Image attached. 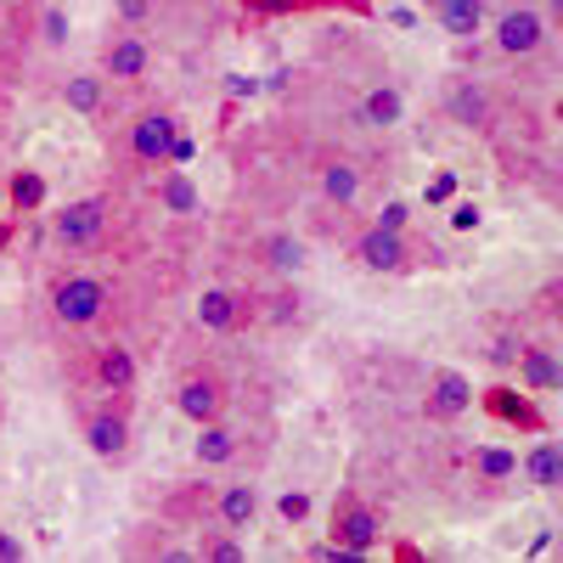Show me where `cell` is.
<instances>
[{
    "label": "cell",
    "instance_id": "19",
    "mask_svg": "<svg viewBox=\"0 0 563 563\" xmlns=\"http://www.w3.org/2000/svg\"><path fill=\"white\" fill-rule=\"evenodd\" d=\"M512 361H519L525 389H536V395H547V389L563 384V366H558V355L547 344H519V350H512Z\"/></svg>",
    "mask_w": 563,
    "mask_h": 563
},
{
    "label": "cell",
    "instance_id": "32",
    "mask_svg": "<svg viewBox=\"0 0 563 563\" xmlns=\"http://www.w3.org/2000/svg\"><path fill=\"white\" fill-rule=\"evenodd\" d=\"M23 558H29V547L12 530H0V563H23Z\"/></svg>",
    "mask_w": 563,
    "mask_h": 563
},
{
    "label": "cell",
    "instance_id": "35",
    "mask_svg": "<svg viewBox=\"0 0 563 563\" xmlns=\"http://www.w3.org/2000/svg\"><path fill=\"white\" fill-rule=\"evenodd\" d=\"M0 422H7V400H0Z\"/></svg>",
    "mask_w": 563,
    "mask_h": 563
},
{
    "label": "cell",
    "instance_id": "34",
    "mask_svg": "<svg viewBox=\"0 0 563 563\" xmlns=\"http://www.w3.org/2000/svg\"><path fill=\"white\" fill-rule=\"evenodd\" d=\"M7 74H12V57H7V45H0V85H7Z\"/></svg>",
    "mask_w": 563,
    "mask_h": 563
},
{
    "label": "cell",
    "instance_id": "30",
    "mask_svg": "<svg viewBox=\"0 0 563 563\" xmlns=\"http://www.w3.org/2000/svg\"><path fill=\"white\" fill-rule=\"evenodd\" d=\"M12 198H18V209H34V203L45 198V186H40V175H18V186H12Z\"/></svg>",
    "mask_w": 563,
    "mask_h": 563
},
{
    "label": "cell",
    "instance_id": "9",
    "mask_svg": "<svg viewBox=\"0 0 563 563\" xmlns=\"http://www.w3.org/2000/svg\"><path fill=\"white\" fill-rule=\"evenodd\" d=\"M79 429H85V445L102 462H124L130 456V395H108L102 406H90Z\"/></svg>",
    "mask_w": 563,
    "mask_h": 563
},
{
    "label": "cell",
    "instance_id": "1",
    "mask_svg": "<svg viewBox=\"0 0 563 563\" xmlns=\"http://www.w3.org/2000/svg\"><path fill=\"white\" fill-rule=\"evenodd\" d=\"M45 305H52V321L63 333H97L102 321L119 316V282L102 271H63L52 276Z\"/></svg>",
    "mask_w": 563,
    "mask_h": 563
},
{
    "label": "cell",
    "instance_id": "13",
    "mask_svg": "<svg viewBox=\"0 0 563 563\" xmlns=\"http://www.w3.org/2000/svg\"><path fill=\"white\" fill-rule=\"evenodd\" d=\"M467 406H474V384H467L462 372L440 366L429 378V395H422V417H429V422H456Z\"/></svg>",
    "mask_w": 563,
    "mask_h": 563
},
{
    "label": "cell",
    "instance_id": "16",
    "mask_svg": "<svg viewBox=\"0 0 563 563\" xmlns=\"http://www.w3.org/2000/svg\"><path fill=\"white\" fill-rule=\"evenodd\" d=\"M400 119H406V97H400L395 79H378L355 108V124H366V130H395Z\"/></svg>",
    "mask_w": 563,
    "mask_h": 563
},
{
    "label": "cell",
    "instance_id": "15",
    "mask_svg": "<svg viewBox=\"0 0 563 563\" xmlns=\"http://www.w3.org/2000/svg\"><path fill=\"white\" fill-rule=\"evenodd\" d=\"M316 180H321V198L339 203V209H355L361 203V186H366V175H361L355 158H321Z\"/></svg>",
    "mask_w": 563,
    "mask_h": 563
},
{
    "label": "cell",
    "instance_id": "23",
    "mask_svg": "<svg viewBox=\"0 0 563 563\" xmlns=\"http://www.w3.org/2000/svg\"><path fill=\"white\" fill-rule=\"evenodd\" d=\"M434 23L451 40H474L485 34V0H434Z\"/></svg>",
    "mask_w": 563,
    "mask_h": 563
},
{
    "label": "cell",
    "instance_id": "7",
    "mask_svg": "<svg viewBox=\"0 0 563 563\" xmlns=\"http://www.w3.org/2000/svg\"><path fill=\"white\" fill-rule=\"evenodd\" d=\"M175 406H180V417H192V422H214V417L231 411V378L214 361L186 366V378L175 384Z\"/></svg>",
    "mask_w": 563,
    "mask_h": 563
},
{
    "label": "cell",
    "instance_id": "4",
    "mask_svg": "<svg viewBox=\"0 0 563 563\" xmlns=\"http://www.w3.org/2000/svg\"><path fill=\"white\" fill-rule=\"evenodd\" d=\"M97 74L113 85V90H141L153 74V40L141 29H108L102 45H97Z\"/></svg>",
    "mask_w": 563,
    "mask_h": 563
},
{
    "label": "cell",
    "instance_id": "2",
    "mask_svg": "<svg viewBox=\"0 0 563 563\" xmlns=\"http://www.w3.org/2000/svg\"><path fill=\"white\" fill-rule=\"evenodd\" d=\"M175 141H180V113L164 102H141L119 124V169L124 175H158L175 158Z\"/></svg>",
    "mask_w": 563,
    "mask_h": 563
},
{
    "label": "cell",
    "instance_id": "27",
    "mask_svg": "<svg viewBox=\"0 0 563 563\" xmlns=\"http://www.w3.org/2000/svg\"><path fill=\"white\" fill-rule=\"evenodd\" d=\"M153 192H158V209H169V214H198V192H192V180H186L180 169H158V186H153Z\"/></svg>",
    "mask_w": 563,
    "mask_h": 563
},
{
    "label": "cell",
    "instance_id": "14",
    "mask_svg": "<svg viewBox=\"0 0 563 563\" xmlns=\"http://www.w3.org/2000/svg\"><path fill=\"white\" fill-rule=\"evenodd\" d=\"M209 507H214V519L225 525V530H254V519H260V485H249V479H231V485H220L214 496H209Z\"/></svg>",
    "mask_w": 563,
    "mask_h": 563
},
{
    "label": "cell",
    "instance_id": "31",
    "mask_svg": "<svg viewBox=\"0 0 563 563\" xmlns=\"http://www.w3.org/2000/svg\"><path fill=\"white\" fill-rule=\"evenodd\" d=\"M406 220H411V209H406V203H384V214L372 220V225H389V231H406Z\"/></svg>",
    "mask_w": 563,
    "mask_h": 563
},
{
    "label": "cell",
    "instance_id": "18",
    "mask_svg": "<svg viewBox=\"0 0 563 563\" xmlns=\"http://www.w3.org/2000/svg\"><path fill=\"white\" fill-rule=\"evenodd\" d=\"M254 260L276 276H294V271H305L310 249H305V238H294V231H265V238L254 243Z\"/></svg>",
    "mask_w": 563,
    "mask_h": 563
},
{
    "label": "cell",
    "instance_id": "25",
    "mask_svg": "<svg viewBox=\"0 0 563 563\" xmlns=\"http://www.w3.org/2000/svg\"><path fill=\"white\" fill-rule=\"evenodd\" d=\"M192 558H203V563H243L249 558V547H243V536L238 530H203L198 525V547H192Z\"/></svg>",
    "mask_w": 563,
    "mask_h": 563
},
{
    "label": "cell",
    "instance_id": "12",
    "mask_svg": "<svg viewBox=\"0 0 563 563\" xmlns=\"http://www.w3.org/2000/svg\"><path fill=\"white\" fill-rule=\"evenodd\" d=\"M249 321H254V299L249 294H238V288H203L198 327H209V333H243Z\"/></svg>",
    "mask_w": 563,
    "mask_h": 563
},
{
    "label": "cell",
    "instance_id": "5",
    "mask_svg": "<svg viewBox=\"0 0 563 563\" xmlns=\"http://www.w3.org/2000/svg\"><path fill=\"white\" fill-rule=\"evenodd\" d=\"M74 378L85 389H97V395H135L141 361H135V350L124 339H102V344L79 350V372H74Z\"/></svg>",
    "mask_w": 563,
    "mask_h": 563
},
{
    "label": "cell",
    "instance_id": "24",
    "mask_svg": "<svg viewBox=\"0 0 563 563\" xmlns=\"http://www.w3.org/2000/svg\"><path fill=\"white\" fill-rule=\"evenodd\" d=\"M467 474H474V485H507L519 479V456L501 445H474L467 451Z\"/></svg>",
    "mask_w": 563,
    "mask_h": 563
},
{
    "label": "cell",
    "instance_id": "26",
    "mask_svg": "<svg viewBox=\"0 0 563 563\" xmlns=\"http://www.w3.org/2000/svg\"><path fill=\"white\" fill-rule=\"evenodd\" d=\"M321 7H344V12H372L366 0H243V12L254 18H282V12H321Z\"/></svg>",
    "mask_w": 563,
    "mask_h": 563
},
{
    "label": "cell",
    "instance_id": "6",
    "mask_svg": "<svg viewBox=\"0 0 563 563\" xmlns=\"http://www.w3.org/2000/svg\"><path fill=\"white\" fill-rule=\"evenodd\" d=\"M327 536H333V547H339V552L366 558L372 547H378V536H384V519H378V507H372L361 490H339L333 519H327Z\"/></svg>",
    "mask_w": 563,
    "mask_h": 563
},
{
    "label": "cell",
    "instance_id": "33",
    "mask_svg": "<svg viewBox=\"0 0 563 563\" xmlns=\"http://www.w3.org/2000/svg\"><path fill=\"white\" fill-rule=\"evenodd\" d=\"M305 507H310L305 496H282V519H294V525H299V519H305Z\"/></svg>",
    "mask_w": 563,
    "mask_h": 563
},
{
    "label": "cell",
    "instance_id": "21",
    "mask_svg": "<svg viewBox=\"0 0 563 563\" xmlns=\"http://www.w3.org/2000/svg\"><path fill=\"white\" fill-rule=\"evenodd\" d=\"M485 411L490 417H501V422H512V429H525V434H547V417L525 400V395H512V389H485Z\"/></svg>",
    "mask_w": 563,
    "mask_h": 563
},
{
    "label": "cell",
    "instance_id": "29",
    "mask_svg": "<svg viewBox=\"0 0 563 563\" xmlns=\"http://www.w3.org/2000/svg\"><path fill=\"white\" fill-rule=\"evenodd\" d=\"M113 12H119L124 29H147L153 12H158V0H113Z\"/></svg>",
    "mask_w": 563,
    "mask_h": 563
},
{
    "label": "cell",
    "instance_id": "28",
    "mask_svg": "<svg viewBox=\"0 0 563 563\" xmlns=\"http://www.w3.org/2000/svg\"><path fill=\"white\" fill-rule=\"evenodd\" d=\"M34 45H45V52H63V45H68V7H57V0H40Z\"/></svg>",
    "mask_w": 563,
    "mask_h": 563
},
{
    "label": "cell",
    "instance_id": "10",
    "mask_svg": "<svg viewBox=\"0 0 563 563\" xmlns=\"http://www.w3.org/2000/svg\"><path fill=\"white\" fill-rule=\"evenodd\" d=\"M496 52L512 57V63H536L547 52V18L536 7H525V0H519V7H507L496 18Z\"/></svg>",
    "mask_w": 563,
    "mask_h": 563
},
{
    "label": "cell",
    "instance_id": "11",
    "mask_svg": "<svg viewBox=\"0 0 563 563\" xmlns=\"http://www.w3.org/2000/svg\"><path fill=\"white\" fill-rule=\"evenodd\" d=\"M445 113H451V124H462V130H490V124H496V97H490V85L456 74V79L445 85Z\"/></svg>",
    "mask_w": 563,
    "mask_h": 563
},
{
    "label": "cell",
    "instance_id": "3",
    "mask_svg": "<svg viewBox=\"0 0 563 563\" xmlns=\"http://www.w3.org/2000/svg\"><path fill=\"white\" fill-rule=\"evenodd\" d=\"M119 220V198L113 192H90V198H74L68 209L52 214V238L63 254H90L108 243V231Z\"/></svg>",
    "mask_w": 563,
    "mask_h": 563
},
{
    "label": "cell",
    "instance_id": "8",
    "mask_svg": "<svg viewBox=\"0 0 563 563\" xmlns=\"http://www.w3.org/2000/svg\"><path fill=\"white\" fill-rule=\"evenodd\" d=\"M417 254H422V249L406 238V231H389V225H366L361 238L350 243V260H355L361 271H378V276H400V271H411Z\"/></svg>",
    "mask_w": 563,
    "mask_h": 563
},
{
    "label": "cell",
    "instance_id": "20",
    "mask_svg": "<svg viewBox=\"0 0 563 563\" xmlns=\"http://www.w3.org/2000/svg\"><path fill=\"white\" fill-rule=\"evenodd\" d=\"M519 474H525V485H536V490H558V485H563V445H558V440H536V445L525 451V462H519Z\"/></svg>",
    "mask_w": 563,
    "mask_h": 563
},
{
    "label": "cell",
    "instance_id": "22",
    "mask_svg": "<svg viewBox=\"0 0 563 563\" xmlns=\"http://www.w3.org/2000/svg\"><path fill=\"white\" fill-rule=\"evenodd\" d=\"M198 462L203 467H220V462H231V456H238L243 451V429H231V422L225 417H214V422H198Z\"/></svg>",
    "mask_w": 563,
    "mask_h": 563
},
{
    "label": "cell",
    "instance_id": "17",
    "mask_svg": "<svg viewBox=\"0 0 563 563\" xmlns=\"http://www.w3.org/2000/svg\"><path fill=\"white\" fill-rule=\"evenodd\" d=\"M57 97H63V108H68V113L102 119V113H108V97H113V85H108L102 74H68Z\"/></svg>",
    "mask_w": 563,
    "mask_h": 563
}]
</instances>
